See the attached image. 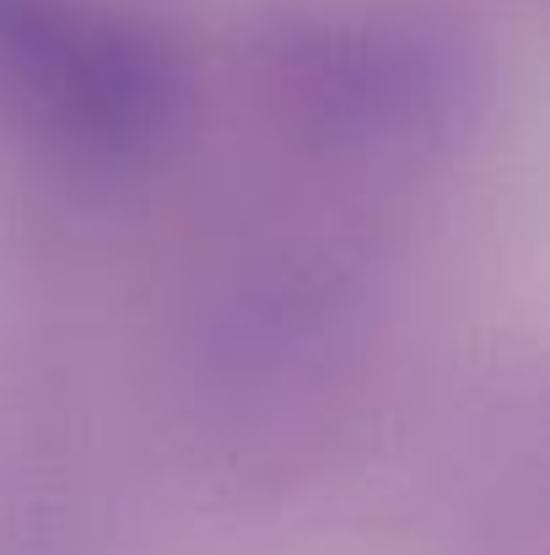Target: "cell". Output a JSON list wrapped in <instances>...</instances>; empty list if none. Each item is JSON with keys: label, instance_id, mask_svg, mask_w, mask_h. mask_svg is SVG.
Returning <instances> with one entry per match:
<instances>
[{"label": "cell", "instance_id": "1", "mask_svg": "<svg viewBox=\"0 0 550 555\" xmlns=\"http://www.w3.org/2000/svg\"><path fill=\"white\" fill-rule=\"evenodd\" d=\"M0 103L54 152L130 168L179 125V54L92 0H0Z\"/></svg>", "mask_w": 550, "mask_h": 555}, {"label": "cell", "instance_id": "2", "mask_svg": "<svg viewBox=\"0 0 550 555\" xmlns=\"http://www.w3.org/2000/svg\"><path fill=\"white\" fill-rule=\"evenodd\" d=\"M276 76L297 125L335 146L421 141L459 108L453 54L405 27L297 22L276 43Z\"/></svg>", "mask_w": 550, "mask_h": 555}]
</instances>
